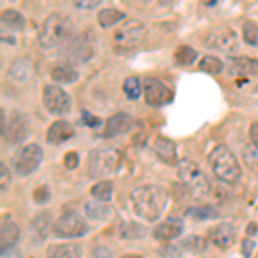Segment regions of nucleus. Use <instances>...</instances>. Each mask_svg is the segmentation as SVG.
I'll return each mask as SVG.
<instances>
[{
	"label": "nucleus",
	"instance_id": "nucleus-3",
	"mask_svg": "<svg viewBox=\"0 0 258 258\" xmlns=\"http://www.w3.org/2000/svg\"><path fill=\"white\" fill-rule=\"evenodd\" d=\"M209 164L212 170H214V174L220 181L229 182V184L239 181L241 165L238 159H236V155L226 147V145H219V147H215L212 150L209 155Z\"/></svg>",
	"mask_w": 258,
	"mask_h": 258
},
{
	"label": "nucleus",
	"instance_id": "nucleus-10",
	"mask_svg": "<svg viewBox=\"0 0 258 258\" xmlns=\"http://www.w3.org/2000/svg\"><path fill=\"white\" fill-rule=\"evenodd\" d=\"M43 107L52 115H66L73 107V100L69 93L60 85H47L41 91Z\"/></svg>",
	"mask_w": 258,
	"mask_h": 258
},
{
	"label": "nucleus",
	"instance_id": "nucleus-27",
	"mask_svg": "<svg viewBox=\"0 0 258 258\" xmlns=\"http://www.w3.org/2000/svg\"><path fill=\"white\" fill-rule=\"evenodd\" d=\"M198 69L207 74H220L224 71V62L215 55H203L198 62Z\"/></svg>",
	"mask_w": 258,
	"mask_h": 258
},
{
	"label": "nucleus",
	"instance_id": "nucleus-8",
	"mask_svg": "<svg viewBox=\"0 0 258 258\" xmlns=\"http://www.w3.org/2000/svg\"><path fill=\"white\" fill-rule=\"evenodd\" d=\"M52 231L57 238L71 239V238H81L90 231L86 220L76 212H66L62 214L55 222L52 224Z\"/></svg>",
	"mask_w": 258,
	"mask_h": 258
},
{
	"label": "nucleus",
	"instance_id": "nucleus-22",
	"mask_svg": "<svg viewBox=\"0 0 258 258\" xmlns=\"http://www.w3.org/2000/svg\"><path fill=\"white\" fill-rule=\"evenodd\" d=\"M18 239H19L18 224L12 222V220H4L2 227H0V248H2V251L11 249L18 243Z\"/></svg>",
	"mask_w": 258,
	"mask_h": 258
},
{
	"label": "nucleus",
	"instance_id": "nucleus-18",
	"mask_svg": "<svg viewBox=\"0 0 258 258\" xmlns=\"http://www.w3.org/2000/svg\"><path fill=\"white\" fill-rule=\"evenodd\" d=\"M207 248V241L202 238V236H188L181 244L177 246H170V248H165L164 251H172L169 256H176V251H179V256L186 255V253H193V255H200L203 253Z\"/></svg>",
	"mask_w": 258,
	"mask_h": 258
},
{
	"label": "nucleus",
	"instance_id": "nucleus-30",
	"mask_svg": "<svg viewBox=\"0 0 258 258\" xmlns=\"http://www.w3.org/2000/svg\"><path fill=\"white\" fill-rule=\"evenodd\" d=\"M112 195H114V186H112L110 181H98L91 188V197L98 200V202H110Z\"/></svg>",
	"mask_w": 258,
	"mask_h": 258
},
{
	"label": "nucleus",
	"instance_id": "nucleus-29",
	"mask_svg": "<svg viewBox=\"0 0 258 258\" xmlns=\"http://www.w3.org/2000/svg\"><path fill=\"white\" fill-rule=\"evenodd\" d=\"M174 59L179 66H191L198 59V52L189 45H179L176 53H174Z\"/></svg>",
	"mask_w": 258,
	"mask_h": 258
},
{
	"label": "nucleus",
	"instance_id": "nucleus-43",
	"mask_svg": "<svg viewBox=\"0 0 258 258\" xmlns=\"http://www.w3.org/2000/svg\"><path fill=\"white\" fill-rule=\"evenodd\" d=\"M83 120H85L86 126H98L100 124V119L93 117V115L88 114V112H83Z\"/></svg>",
	"mask_w": 258,
	"mask_h": 258
},
{
	"label": "nucleus",
	"instance_id": "nucleus-34",
	"mask_svg": "<svg viewBox=\"0 0 258 258\" xmlns=\"http://www.w3.org/2000/svg\"><path fill=\"white\" fill-rule=\"evenodd\" d=\"M186 215L188 217H193V219H215L217 217V212L215 210H212V209H209V207H202V209H189L188 212H186Z\"/></svg>",
	"mask_w": 258,
	"mask_h": 258
},
{
	"label": "nucleus",
	"instance_id": "nucleus-21",
	"mask_svg": "<svg viewBox=\"0 0 258 258\" xmlns=\"http://www.w3.org/2000/svg\"><path fill=\"white\" fill-rule=\"evenodd\" d=\"M153 150H155L157 157H159L160 160H164L165 164H177L179 162L176 155V145L167 138L159 136V138L155 140V143H153Z\"/></svg>",
	"mask_w": 258,
	"mask_h": 258
},
{
	"label": "nucleus",
	"instance_id": "nucleus-25",
	"mask_svg": "<svg viewBox=\"0 0 258 258\" xmlns=\"http://www.w3.org/2000/svg\"><path fill=\"white\" fill-rule=\"evenodd\" d=\"M85 212L90 219L95 220H105L112 215V209L105 202H98V200H88L85 203Z\"/></svg>",
	"mask_w": 258,
	"mask_h": 258
},
{
	"label": "nucleus",
	"instance_id": "nucleus-44",
	"mask_svg": "<svg viewBox=\"0 0 258 258\" xmlns=\"http://www.w3.org/2000/svg\"><path fill=\"white\" fill-rule=\"evenodd\" d=\"M124 2L133 4V6H147V4H150L152 0H124Z\"/></svg>",
	"mask_w": 258,
	"mask_h": 258
},
{
	"label": "nucleus",
	"instance_id": "nucleus-23",
	"mask_svg": "<svg viewBox=\"0 0 258 258\" xmlns=\"http://www.w3.org/2000/svg\"><path fill=\"white\" fill-rule=\"evenodd\" d=\"M97 19H98L100 26H102L103 30H107V28H114L122 23V21H126V14L119 9H114V7H105V9L98 11Z\"/></svg>",
	"mask_w": 258,
	"mask_h": 258
},
{
	"label": "nucleus",
	"instance_id": "nucleus-26",
	"mask_svg": "<svg viewBox=\"0 0 258 258\" xmlns=\"http://www.w3.org/2000/svg\"><path fill=\"white\" fill-rule=\"evenodd\" d=\"M231 64L241 74H253L258 71V59H251V57H231Z\"/></svg>",
	"mask_w": 258,
	"mask_h": 258
},
{
	"label": "nucleus",
	"instance_id": "nucleus-9",
	"mask_svg": "<svg viewBox=\"0 0 258 258\" xmlns=\"http://www.w3.org/2000/svg\"><path fill=\"white\" fill-rule=\"evenodd\" d=\"M62 55H64L66 64L71 66L85 64L86 60H90V57L93 55V47H91L88 35L85 33L73 35V38L62 45Z\"/></svg>",
	"mask_w": 258,
	"mask_h": 258
},
{
	"label": "nucleus",
	"instance_id": "nucleus-19",
	"mask_svg": "<svg viewBox=\"0 0 258 258\" xmlns=\"http://www.w3.org/2000/svg\"><path fill=\"white\" fill-rule=\"evenodd\" d=\"M48 258H81L83 248L78 243H57L50 244L47 249Z\"/></svg>",
	"mask_w": 258,
	"mask_h": 258
},
{
	"label": "nucleus",
	"instance_id": "nucleus-7",
	"mask_svg": "<svg viewBox=\"0 0 258 258\" xmlns=\"http://www.w3.org/2000/svg\"><path fill=\"white\" fill-rule=\"evenodd\" d=\"M203 45L224 53H234L239 50V38L231 26H217L203 36Z\"/></svg>",
	"mask_w": 258,
	"mask_h": 258
},
{
	"label": "nucleus",
	"instance_id": "nucleus-14",
	"mask_svg": "<svg viewBox=\"0 0 258 258\" xmlns=\"http://www.w3.org/2000/svg\"><path fill=\"white\" fill-rule=\"evenodd\" d=\"M236 238H238V232H236V227L232 224H219L214 229H210L209 232V239L212 244H215L220 249H227L231 248L232 244L236 243Z\"/></svg>",
	"mask_w": 258,
	"mask_h": 258
},
{
	"label": "nucleus",
	"instance_id": "nucleus-1",
	"mask_svg": "<svg viewBox=\"0 0 258 258\" xmlns=\"http://www.w3.org/2000/svg\"><path fill=\"white\" fill-rule=\"evenodd\" d=\"M131 207L140 219L147 222H155L164 214L169 202L167 191L155 184H145L131 193Z\"/></svg>",
	"mask_w": 258,
	"mask_h": 258
},
{
	"label": "nucleus",
	"instance_id": "nucleus-41",
	"mask_svg": "<svg viewBox=\"0 0 258 258\" xmlns=\"http://www.w3.org/2000/svg\"><path fill=\"white\" fill-rule=\"evenodd\" d=\"M241 246H243V255H244V258H249V256H251V251L255 249V241L246 238V239L241 241Z\"/></svg>",
	"mask_w": 258,
	"mask_h": 258
},
{
	"label": "nucleus",
	"instance_id": "nucleus-47",
	"mask_svg": "<svg viewBox=\"0 0 258 258\" xmlns=\"http://www.w3.org/2000/svg\"><path fill=\"white\" fill-rule=\"evenodd\" d=\"M124 258H141L140 255H127V256H124Z\"/></svg>",
	"mask_w": 258,
	"mask_h": 258
},
{
	"label": "nucleus",
	"instance_id": "nucleus-5",
	"mask_svg": "<svg viewBox=\"0 0 258 258\" xmlns=\"http://www.w3.org/2000/svg\"><path fill=\"white\" fill-rule=\"evenodd\" d=\"M120 162L119 150L112 147L97 148L90 153L86 162V174L91 179H105L117 170Z\"/></svg>",
	"mask_w": 258,
	"mask_h": 258
},
{
	"label": "nucleus",
	"instance_id": "nucleus-17",
	"mask_svg": "<svg viewBox=\"0 0 258 258\" xmlns=\"http://www.w3.org/2000/svg\"><path fill=\"white\" fill-rule=\"evenodd\" d=\"M74 136V127L69 120L59 119L55 122L50 124V127L47 129V143L50 145H60L64 141L71 140Z\"/></svg>",
	"mask_w": 258,
	"mask_h": 258
},
{
	"label": "nucleus",
	"instance_id": "nucleus-38",
	"mask_svg": "<svg viewBox=\"0 0 258 258\" xmlns=\"http://www.w3.org/2000/svg\"><path fill=\"white\" fill-rule=\"evenodd\" d=\"M102 2L103 0H74V6L83 11H91V9H97Z\"/></svg>",
	"mask_w": 258,
	"mask_h": 258
},
{
	"label": "nucleus",
	"instance_id": "nucleus-33",
	"mask_svg": "<svg viewBox=\"0 0 258 258\" xmlns=\"http://www.w3.org/2000/svg\"><path fill=\"white\" fill-rule=\"evenodd\" d=\"M241 36H243L244 43L256 47L258 45V24L253 21H244L243 28H241Z\"/></svg>",
	"mask_w": 258,
	"mask_h": 258
},
{
	"label": "nucleus",
	"instance_id": "nucleus-31",
	"mask_svg": "<svg viewBox=\"0 0 258 258\" xmlns=\"http://www.w3.org/2000/svg\"><path fill=\"white\" fill-rule=\"evenodd\" d=\"M2 26H9L11 30L19 31L24 28V16L18 11H4L2 12Z\"/></svg>",
	"mask_w": 258,
	"mask_h": 258
},
{
	"label": "nucleus",
	"instance_id": "nucleus-4",
	"mask_svg": "<svg viewBox=\"0 0 258 258\" xmlns=\"http://www.w3.org/2000/svg\"><path fill=\"white\" fill-rule=\"evenodd\" d=\"M177 176L182 186L195 198H203L210 193V181L205 176L198 164L189 159H181L177 162Z\"/></svg>",
	"mask_w": 258,
	"mask_h": 258
},
{
	"label": "nucleus",
	"instance_id": "nucleus-24",
	"mask_svg": "<svg viewBox=\"0 0 258 258\" xmlns=\"http://www.w3.org/2000/svg\"><path fill=\"white\" fill-rule=\"evenodd\" d=\"M9 76H11V80H14L16 83H26L33 76L31 62L28 59L16 60L9 69Z\"/></svg>",
	"mask_w": 258,
	"mask_h": 258
},
{
	"label": "nucleus",
	"instance_id": "nucleus-12",
	"mask_svg": "<svg viewBox=\"0 0 258 258\" xmlns=\"http://www.w3.org/2000/svg\"><path fill=\"white\" fill-rule=\"evenodd\" d=\"M41 160H43V150H41L40 145H36V143L26 145V147L18 153V157H16V160H14L16 172H18L19 176H30V174H33L40 167Z\"/></svg>",
	"mask_w": 258,
	"mask_h": 258
},
{
	"label": "nucleus",
	"instance_id": "nucleus-15",
	"mask_svg": "<svg viewBox=\"0 0 258 258\" xmlns=\"http://www.w3.org/2000/svg\"><path fill=\"white\" fill-rule=\"evenodd\" d=\"M133 126V117L126 112H117V114L110 115L105 120V126H103L102 136L103 138H115L124 133H127Z\"/></svg>",
	"mask_w": 258,
	"mask_h": 258
},
{
	"label": "nucleus",
	"instance_id": "nucleus-16",
	"mask_svg": "<svg viewBox=\"0 0 258 258\" xmlns=\"http://www.w3.org/2000/svg\"><path fill=\"white\" fill-rule=\"evenodd\" d=\"M182 220L179 219H167L160 222L159 226L153 229V238L162 243H169V241L177 239L182 234Z\"/></svg>",
	"mask_w": 258,
	"mask_h": 258
},
{
	"label": "nucleus",
	"instance_id": "nucleus-46",
	"mask_svg": "<svg viewBox=\"0 0 258 258\" xmlns=\"http://www.w3.org/2000/svg\"><path fill=\"white\" fill-rule=\"evenodd\" d=\"M162 4H164V6H167V4H170V2H174V0H160Z\"/></svg>",
	"mask_w": 258,
	"mask_h": 258
},
{
	"label": "nucleus",
	"instance_id": "nucleus-2",
	"mask_svg": "<svg viewBox=\"0 0 258 258\" xmlns=\"http://www.w3.org/2000/svg\"><path fill=\"white\" fill-rule=\"evenodd\" d=\"M73 35H74L73 21L68 16L53 12V14H48L43 23H41L38 30V43L45 50L57 48L73 38Z\"/></svg>",
	"mask_w": 258,
	"mask_h": 258
},
{
	"label": "nucleus",
	"instance_id": "nucleus-6",
	"mask_svg": "<svg viewBox=\"0 0 258 258\" xmlns=\"http://www.w3.org/2000/svg\"><path fill=\"white\" fill-rule=\"evenodd\" d=\"M145 26L136 19H126L115 28L112 33V40H114L115 48L119 50H133L143 41L145 38Z\"/></svg>",
	"mask_w": 258,
	"mask_h": 258
},
{
	"label": "nucleus",
	"instance_id": "nucleus-40",
	"mask_svg": "<svg viewBox=\"0 0 258 258\" xmlns=\"http://www.w3.org/2000/svg\"><path fill=\"white\" fill-rule=\"evenodd\" d=\"M135 231H140V226L138 224H126L122 227V236L126 239H135V238H140V232H135Z\"/></svg>",
	"mask_w": 258,
	"mask_h": 258
},
{
	"label": "nucleus",
	"instance_id": "nucleus-13",
	"mask_svg": "<svg viewBox=\"0 0 258 258\" xmlns=\"http://www.w3.org/2000/svg\"><path fill=\"white\" fill-rule=\"evenodd\" d=\"M28 133H30V120H28L26 114L14 112V114L11 115L6 129L2 131V138L6 141H9L11 145H18L21 141L26 140Z\"/></svg>",
	"mask_w": 258,
	"mask_h": 258
},
{
	"label": "nucleus",
	"instance_id": "nucleus-28",
	"mask_svg": "<svg viewBox=\"0 0 258 258\" xmlns=\"http://www.w3.org/2000/svg\"><path fill=\"white\" fill-rule=\"evenodd\" d=\"M122 91L129 100H138L143 95V81L136 76H129L122 83Z\"/></svg>",
	"mask_w": 258,
	"mask_h": 258
},
{
	"label": "nucleus",
	"instance_id": "nucleus-39",
	"mask_svg": "<svg viewBox=\"0 0 258 258\" xmlns=\"http://www.w3.org/2000/svg\"><path fill=\"white\" fill-rule=\"evenodd\" d=\"M91 258H117L115 253L107 246H97L91 251Z\"/></svg>",
	"mask_w": 258,
	"mask_h": 258
},
{
	"label": "nucleus",
	"instance_id": "nucleus-37",
	"mask_svg": "<svg viewBox=\"0 0 258 258\" xmlns=\"http://www.w3.org/2000/svg\"><path fill=\"white\" fill-rule=\"evenodd\" d=\"M78 164H80V155H78L76 152H68L64 157V167L68 170H73L78 167Z\"/></svg>",
	"mask_w": 258,
	"mask_h": 258
},
{
	"label": "nucleus",
	"instance_id": "nucleus-32",
	"mask_svg": "<svg viewBox=\"0 0 258 258\" xmlns=\"http://www.w3.org/2000/svg\"><path fill=\"white\" fill-rule=\"evenodd\" d=\"M243 162L246 165L249 172L256 174L258 176V147L255 145H248L243 150Z\"/></svg>",
	"mask_w": 258,
	"mask_h": 258
},
{
	"label": "nucleus",
	"instance_id": "nucleus-35",
	"mask_svg": "<svg viewBox=\"0 0 258 258\" xmlns=\"http://www.w3.org/2000/svg\"><path fill=\"white\" fill-rule=\"evenodd\" d=\"M11 186V170L6 164H0V189L6 193Z\"/></svg>",
	"mask_w": 258,
	"mask_h": 258
},
{
	"label": "nucleus",
	"instance_id": "nucleus-45",
	"mask_svg": "<svg viewBox=\"0 0 258 258\" xmlns=\"http://www.w3.org/2000/svg\"><path fill=\"white\" fill-rule=\"evenodd\" d=\"M200 2H202L205 7H214V6H217L219 0H200Z\"/></svg>",
	"mask_w": 258,
	"mask_h": 258
},
{
	"label": "nucleus",
	"instance_id": "nucleus-11",
	"mask_svg": "<svg viewBox=\"0 0 258 258\" xmlns=\"http://www.w3.org/2000/svg\"><path fill=\"white\" fill-rule=\"evenodd\" d=\"M143 97L150 107H164L172 102L174 93L165 83L157 78H145L143 80Z\"/></svg>",
	"mask_w": 258,
	"mask_h": 258
},
{
	"label": "nucleus",
	"instance_id": "nucleus-20",
	"mask_svg": "<svg viewBox=\"0 0 258 258\" xmlns=\"http://www.w3.org/2000/svg\"><path fill=\"white\" fill-rule=\"evenodd\" d=\"M50 78L53 80L55 85H73L74 81H78V78H80V74H78V71L74 69V66L71 64H57L55 68H52L50 71Z\"/></svg>",
	"mask_w": 258,
	"mask_h": 258
},
{
	"label": "nucleus",
	"instance_id": "nucleus-36",
	"mask_svg": "<svg viewBox=\"0 0 258 258\" xmlns=\"http://www.w3.org/2000/svg\"><path fill=\"white\" fill-rule=\"evenodd\" d=\"M33 200H35L36 203H47L48 200H50V191L47 186H40L38 189H35L33 191Z\"/></svg>",
	"mask_w": 258,
	"mask_h": 258
},
{
	"label": "nucleus",
	"instance_id": "nucleus-42",
	"mask_svg": "<svg viewBox=\"0 0 258 258\" xmlns=\"http://www.w3.org/2000/svg\"><path fill=\"white\" fill-rule=\"evenodd\" d=\"M249 140H251V145L258 147V120L251 122V126H249Z\"/></svg>",
	"mask_w": 258,
	"mask_h": 258
}]
</instances>
